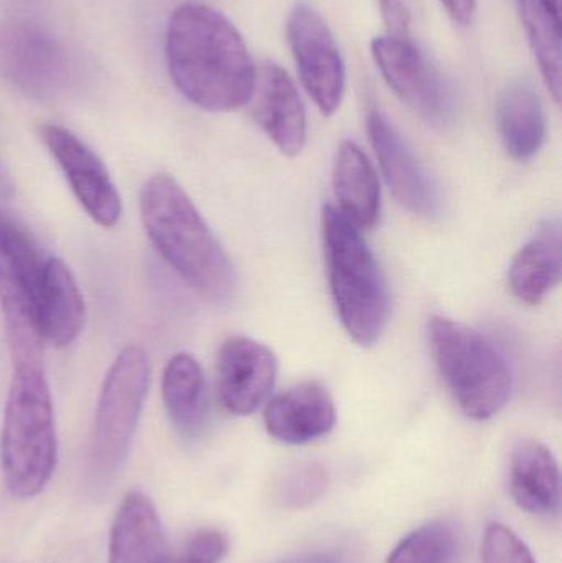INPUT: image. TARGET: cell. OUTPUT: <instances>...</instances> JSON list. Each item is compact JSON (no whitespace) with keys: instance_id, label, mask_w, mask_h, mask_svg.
Returning <instances> with one entry per match:
<instances>
[{"instance_id":"1","label":"cell","mask_w":562,"mask_h":563,"mask_svg":"<svg viewBox=\"0 0 562 563\" xmlns=\"http://www.w3.org/2000/svg\"><path fill=\"white\" fill-rule=\"evenodd\" d=\"M165 49L172 81L198 108L228 112L251 101L257 68L223 13L200 2L181 3L168 20Z\"/></svg>"},{"instance_id":"2","label":"cell","mask_w":562,"mask_h":563,"mask_svg":"<svg viewBox=\"0 0 562 563\" xmlns=\"http://www.w3.org/2000/svg\"><path fill=\"white\" fill-rule=\"evenodd\" d=\"M141 220L158 256L197 294L220 305L236 297V271L227 251L170 174L161 172L145 181Z\"/></svg>"},{"instance_id":"3","label":"cell","mask_w":562,"mask_h":563,"mask_svg":"<svg viewBox=\"0 0 562 563\" xmlns=\"http://www.w3.org/2000/svg\"><path fill=\"white\" fill-rule=\"evenodd\" d=\"M56 459L55 409L43 361L13 363L0 432V465L10 495L38 496L55 473Z\"/></svg>"},{"instance_id":"4","label":"cell","mask_w":562,"mask_h":563,"mask_svg":"<svg viewBox=\"0 0 562 563\" xmlns=\"http://www.w3.org/2000/svg\"><path fill=\"white\" fill-rule=\"evenodd\" d=\"M322 238L330 290L340 321L356 344L375 346L392 314L385 274L363 240L362 230L332 205L323 207Z\"/></svg>"},{"instance_id":"5","label":"cell","mask_w":562,"mask_h":563,"mask_svg":"<svg viewBox=\"0 0 562 563\" xmlns=\"http://www.w3.org/2000/svg\"><path fill=\"white\" fill-rule=\"evenodd\" d=\"M428 333L436 366L462 412L474 420L500 412L510 400L511 371L494 341L439 314L429 320Z\"/></svg>"},{"instance_id":"6","label":"cell","mask_w":562,"mask_h":563,"mask_svg":"<svg viewBox=\"0 0 562 563\" xmlns=\"http://www.w3.org/2000/svg\"><path fill=\"white\" fill-rule=\"evenodd\" d=\"M151 384L147 353L129 344L115 356L99 394L89 442L88 476L92 492L111 488L128 460Z\"/></svg>"},{"instance_id":"7","label":"cell","mask_w":562,"mask_h":563,"mask_svg":"<svg viewBox=\"0 0 562 563\" xmlns=\"http://www.w3.org/2000/svg\"><path fill=\"white\" fill-rule=\"evenodd\" d=\"M45 261L29 234L0 213V311L12 363L43 360L35 294Z\"/></svg>"},{"instance_id":"8","label":"cell","mask_w":562,"mask_h":563,"mask_svg":"<svg viewBox=\"0 0 562 563\" xmlns=\"http://www.w3.org/2000/svg\"><path fill=\"white\" fill-rule=\"evenodd\" d=\"M372 55L389 88L416 115L441 131L454 124V91L411 36H376Z\"/></svg>"},{"instance_id":"9","label":"cell","mask_w":562,"mask_h":563,"mask_svg":"<svg viewBox=\"0 0 562 563\" xmlns=\"http://www.w3.org/2000/svg\"><path fill=\"white\" fill-rule=\"evenodd\" d=\"M287 38L304 88L323 115L339 111L346 88V69L329 25L307 2H299L287 19Z\"/></svg>"},{"instance_id":"10","label":"cell","mask_w":562,"mask_h":563,"mask_svg":"<svg viewBox=\"0 0 562 563\" xmlns=\"http://www.w3.org/2000/svg\"><path fill=\"white\" fill-rule=\"evenodd\" d=\"M40 135L86 214L106 230L114 228L121 220L122 201L104 162L63 125H42Z\"/></svg>"},{"instance_id":"11","label":"cell","mask_w":562,"mask_h":563,"mask_svg":"<svg viewBox=\"0 0 562 563\" xmlns=\"http://www.w3.org/2000/svg\"><path fill=\"white\" fill-rule=\"evenodd\" d=\"M366 125L383 178L398 203L416 217L438 218L441 194L403 135L378 109L370 112Z\"/></svg>"},{"instance_id":"12","label":"cell","mask_w":562,"mask_h":563,"mask_svg":"<svg viewBox=\"0 0 562 563\" xmlns=\"http://www.w3.org/2000/svg\"><path fill=\"white\" fill-rule=\"evenodd\" d=\"M277 377L276 354L260 341L231 336L221 344L217 361L220 402L234 416H251L273 393Z\"/></svg>"},{"instance_id":"13","label":"cell","mask_w":562,"mask_h":563,"mask_svg":"<svg viewBox=\"0 0 562 563\" xmlns=\"http://www.w3.org/2000/svg\"><path fill=\"white\" fill-rule=\"evenodd\" d=\"M251 101L254 121L269 141L287 157L299 155L307 142V114L286 69L274 62L263 63Z\"/></svg>"},{"instance_id":"14","label":"cell","mask_w":562,"mask_h":563,"mask_svg":"<svg viewBox=\"0 0 562 563\" xmlns=\"http://www.w3.org/2000/svg\"><path fill=\"white\" fill-rule=\"evenodd\" d=\"M335 422V404L319 380H306L277 394L264 410L267 433L287 445L322 439L332 432Z\"/></svg>"},{"instance_id":"15","label":"cell","mask_w":562,"mask_h":563,"mask_svg":"<svg viewBox=\"0 0 562 563\" xmlns=\"http://www.w3.org/2000/svg\"><path fill=\"white\" fill-rule=\"evenodd\" d=\"M40 336L56 347L75 343L86 323V305L71 269L59 257H48L35 294Z\"/></svg>"},{"instance_id":"16","label":"cell","mask_w":562,"mask_h":563,"mask_svg":"<svg viewBox=\"0 0 562 563\" xmlns=\"http://www.w3.org/2000/svg\"><path fill=\"white\" fill-rule=\"evenodd\" d=\"M168 554L154 503L142 492H129L112 521L108 563H162Z\"/></svg>"},{"instance_id":"17","label":"cell","mask_w":562,"mask_h":563,"mask_svg":"<svg viewBox=\"0 0 562 563\" xmlns=\"http://www.w3.org/2000/svg\"><path fill=\"white\" fill-rule=\"evenodd\" d=\"M510 493L518 508L533 516H557L561 506L560 466L537 440H520L510 459Z\"/></svg>"},{"instance_id":"18","label":"cell","mask_w":562,"mask_h":563,"mask_svg":"<svg viewBox=\"0 0 562 563\" xmlns=\"http://www.w3.org/2000/svg\"><path fill=\"white\" fill-rule=\"evenodd\" d=\"M333 190L340 213L359 230H368L378 223L382 213L378 175L355 142H343L337 152Z\"/></svg>"},{"instance_id":"19","label":"cell","mask_w":562,"mask_h":563,"mask_svg":"<svg viewBox=\"0 0 562 563\" xmlns=\"http://www.w3.org/2000/svg\"><path fill=\"white\" fill-rule=\"evenodd\" d=\"M62 71V56L48 36L20 23L0 25V75L25 88L52 85Z\"/></svg>"},{"instance_id":"20","label":"cell","mask_w":562,"mask_h":563,"mask_svg":"<svg viewBox=\"0 0 562 563\" xmlns=\"http://www.w3.org/2000/svg\"><path fill=\"white\" fill-rule=\"evenodd\" d=\"M561 244L560 223L548 220L521 247L508 274L511 291L518 300L531 307L540 305L560 285Z\"/></svg>"},{"instance_id":"21","label":"cell","mask_w":562,"mask_h":563,"mask_svg":"<svg viewBox=\"0 0 562 563\" xmlns=\"http://www.w3.org/2000/svg\"><path fill=\"white\" fill-rule=\"evenodd\" d=\"M162 400L168 419L185 437H198L208 423L207 380L200 363L191 354L177 353L162 374Z\"/></svg>"},{"instance_id":"22","label":"cell","mask_w":562,"mask_h":563,"mask_svg":"<svg viewBox=\"0 0 562 563\" xmlns=\"http://www.w3.org/2000/svg\"><path fill=\"white\" fill-rule=\"evenodd\" d=\"M498 128L508 154L528 162L547 139V115L540 96L527 81L511 82L498 102Z\"/></svg>"},{"instance_id":"23","label":"cell","mask_w":562,"mask_h":563,"mask_svg":"<svg viewBox=\"0 0 562 563\" xmlns=\"http://www.w3.org/2000/svg\"><path fill=\"white\" fill-rule=\"evenodd\" d=\"M541 76L554 102H561V22L541 0H515Z\"/></svg>"},{"instance_id":"24","label":"cell","mask_w":562,"mask_h":563,"mask_svg":"<svg viewBox=\"0 0 562 563\" xmlns=\"http://www.w3.org/2000/svg\"><path fill=\"white\" fill-rule=\"evenodd\" d=\"M461 539L449 522H431L406 536L386 563H454Z\"/></svg>"},{"instance_id":"25","label":"cell","mask_w":562,"mask_h":563,"mask_svg":"<svg viewBox=\"0 0 562 563\" xmlns=\"http://www.w3.org/2000/svg\"><path fill=\"white\" fill-rule=\"evenodd\" d=\"M327 489V473L319 463H297L274 483V498L287 509L313 505Z\"/></svg>"},{"instance_id":"26","label":"cell","mask_w":562,"mask_h":563,"mask_svg":"<svg viewBox=\"0 0 562 563\" xmlns=\"http://www.w3.org/2000/svg\"><path fill=\"white\" fill-rule=\"evenodd\" d=\"M484 563H537L530 549L507 526L488 525L482 542Z\"/></svg>"},{"instance_id":"27","label":"cell","mask_w":562,"mask_h":563,"mask_svg":"<svg viewBox=\"0 0 562 563\" xmlns=\"http://www.w3.org/2000/svg\"><path fill=\"white\" fill-rule=\"evenodd\" d=\"M227 536L218 529H203L197 532L177 555L168 554L162 563H220L228 554Z\"/></svg>"},{"instance_id":"28","label":"cell","mask_w":562,"mask_h":563,"mask_svg":"<svg viewBox=\"0 0 562 563\" xmlns=\"http://www.w3.org/2000/svg\"><path fill=\"white\" fill-rule=\"evenodd\" d=\"M378 2L382 19L388 32L386 35L411 36L409 35L411 10H409L408 0H378Z\"/></svg>"},{"instance_id":"29","label":"cell","mask_w":562,"mask_h":563,"mask_svg":"<svg viewBox=\"0 0 562 563\" xmlns=\"http://www.w3.org/2000/svg\"><path fill=\"white\" fill-rule=\"evenodd\" d=\"M441 2L449 15L462 25H467L474 19L477 0H441Z\"/></svg>"},{"instance_id":"30","label":"cell","mask_w":562,"mask_h":563,"mask_svg":"<svg viewBox=\"0 0 562 563\" xmlns=\"http://www.w3.org/2000/svg\"><path fill=\"white\" fill-rule=\"evenodd\" d=\"M544 9L554 16V19L560 20L561 22V0H541Z\"/></svg>"}]
</instances>
